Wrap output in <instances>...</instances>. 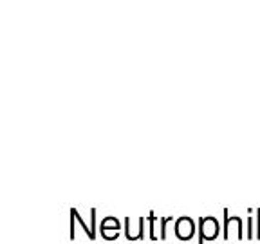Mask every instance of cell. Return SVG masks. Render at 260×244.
Here are the masks:
<instances>
[{"label":"cell","mask_w":260,"mask_h":244,"mask_svg":"<svg viewBox=\"0 0 260 244\" xmlns=\"http://www.w3.org/2000/svg\"><path fill=\"white\" fill-rule=\"evenodd\" d=\"M96 208H92V210H90V228H92V233H94V237H96Z\"/></svg>","instance_id":"30bf717a"},{"label":"cell","mask_w":260,"mask_h":244,"mask_svg":"<svg viewBox=\"0 0 260 244\" xmlns=\"http://www.w3.org/2000/svg\"><path fill=\"white\" fill-rule=\"evenodd\" d=\"M159 223H161V232H159V239L161 240H165L167 239V226H168V223H174V217H159Z\"/></svg>","instance_id":"8992f818"},{"label":"cell","mask_w":260,"mask_h":244,"mask_svg":"<svg viewBox=\"0 0 260 244\" xmlns=\"http://www.w3.org/2000/svg\"><path fill=\"white\" fill-rule=\"evenodd\" d=\"M246 239H255V219H253V216L248 217V233H246Z\"/></svg>","instance_id":"52a82bcc"},{"label":"cell","mask_w":260,"mask_h":244,"mask_svg":"<svg viewBox=\"0 0 260 244\" xmlns=\"http://www.w3.org/2000/svg\"><path fill=\"white\" fill-rule=\"evenodd\" d=\"M159 217L155 216V211H150L148 214V217H146V223H148V230H150V240H157V233H155V221H157Z\"/></svg>","instance_id":"5b68a950"},{"label":"cell","mask_w":260,"mask_h":244,"mask_svg":"<svg viewBox=\"0 0 260 244\" xmlns=\"http://www.w3.org/2000/svg\"><path fill=\"white\" fill-rule=\"evenodd\" d=\"M119 230H121V223L119 219L112 216L103 217L102 224H100V233L105 240H116L119 237Z\"/></svg>","instance_id":"7a4b0ae2"},{"label":"cell","mask_w":260,"mask_h":244,"mask_svg":"<svg viewBox=\"0 0 260 244\" xmlns=\"http://www.w3.org/2000/svg\"><path fill=\"white\" fill-rule=\"evenodd\" d=\"M69 214H71V233H69V237H71V240H74L76 239V217H74L73 211H69Z\"/></svg>","instance_id":"9c48e42d"},{"label":"cell","mask_w":260,"mask_h":244,"mask_svg":"<svg viewBox=\"0 0 260 244\" xmlns=\"http://www.w3.org/2000/svg\"><path fill=\"white\" fill-rule=\"evenodd\" d=\"M199 244H204V240H215L220 235V224L213 216L199 217Z\"/></svg>","instance_id":"6da1fadb"},{"label":"cell","mask_w":260,"mask_h":244,"mask_svg":"<svg viewBox=\"0 0 260 244\" xmlns=\"http://www.w3.org/2000/svg\"><path fill=\"white\" fill-rule=\"evenodd\" d=\"M255 239L260 240V208L255 210Z\"/></svg>","instance_id":"ba28073f"},{"label":"cell","mask_w":260,"mask_h":244,"mask_svg":"<svg viewBox=\"0 0 260 244\" xmlns=\"http://www.w3.org/2000/svg\"><path fill=\"white\" fill-rule=\"evenodd\" d=\"M71 211L74 214V217H76V223L80 224L81 228H83V232L87 233V237H89L90 240H96V237H94V233H92V230H90V226H87V223L83 221V217L80 216V211L76 210V208H71Z\"/></svg>","instance_id":"277c9868"},{"label":"cell","mask_w":260,"mask_h":244,"mask_svg":"<svg viewBox=\"0 0 260 244\" xmlns=\"http://www.w3.org/2000/svg\"><path fill=\"white\" fill-rule=\"evenodd\" d=\"M195 221L191 217H179L175 219V235H177L179 240H190L191 237L195 235Z\"/></svg>","instance_id":"3957f363"}]
</instances>
